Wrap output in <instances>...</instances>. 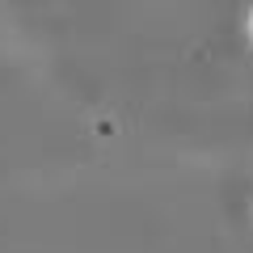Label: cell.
I'll return each mask as SVG.
<instances>
[{
	"label": "cell",
	"mask_w": 253,
	"mask_h": 253,
	"mask_svg": "<svg viewBox=\"0 0 253 253\" xmlns=\"http://www.w3.org/2000/svg\"><path fill=\"white\" fill-rule=\"evenodd\" d=\"M249 38H253V13H249Z\"/></svg>",
	"instance_id": "cell-1"
}]
</instances>
